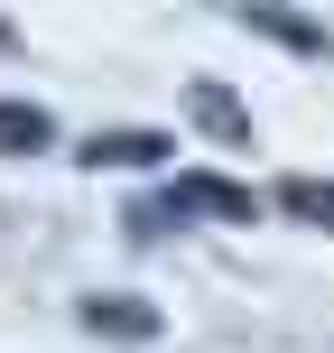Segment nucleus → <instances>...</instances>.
Listing matches in <instances>:
<instances>
[{"instance_id": "nucleus-7", "label": "nucleus", "mask_w": 334, "mask_h": 353, "mask_svg": "<svg viewBox=\"0 0 334 353\" xmlns=\"http://www.w3.org/2000/svg\"><path fill=\"white\" fill-rule=\"evenodd\" d=\"M279 205L298 214V223H325V232H334V186H325V176H288Z\"/></svg>"}, {"instance_id": "nucleus-3", "label": "nucleus", "mask_w": 334, "mask_h": 353, "mask_svg": "<svg viewBox=\"0 0 334 353\" xmlns=\"http://www.w3.org/2000/svg\"><path fill=\"white\" fill-rule=\"evenodd\" d=\"M84 325L112 344H149L158 335V307H130V298H84Z\"/></svg>"}, {"instance_id": "nucleus-4", "label": "nucleus", "mask_w": 334, "mask_h": 353, "mask_svg": "<svg viewBox=\"0 0 334 353\" xmlns=\"http://www.w3.org/2000/svg\"><path fill=\"white\" fill-rule=\"evenodd\" d=\"M186 112H195V121L213 130V140H232V149H251V112L232 103L223 84H186Z\"/></svg>"}, {"instance_id": "nucleus-1", "label": "nucleus", "mask_w": 334, "mask_h": 353, "mask_svg": "<svg viewBox=\"0 0 334 353\" xmlns=\"http://www.w3.org/2000/svg\"><path fill=\"white\" fill-rule=\"evenodd\" d=\"M167 205H176V214H213V223H260V195L232 186V176H213V168H186V176L167 186Z\"/></svg>"}, {"instance_id": "nucleus-2", "label": "nucleus", "mask_w": 334, "mask_h": 353, "mask_svg": "<svg viewBox=\"0 0 334 353\" xmlns=\"http://www.w3.org/2000/svg\"><path fill=\"white\" fill-rule=\"evenodd\" d=\"M167 130H93V140H84V168H158L167 159Z\"/></svg>"}, {"instance_id": "nucleus-6", "label": "nucleus", "mask_w": 334, "mask_h": 353, "mask_svg": "<svg viewBox=\"0 0 334 353\" xmlns=\"http://www.w3.org/2000/svg\"><path fill=\"white\" fill-rule=\"evenodd\" d=\"M242 28H260V37H279V47H298V56H325V37L306 28V19H288L279 0H242Z\"/></svg>"}, {"instance_id": "nucleus-5", "label": "nucleus", "mask_w": 334, "mask_h": 353, "mask_svg": "<svg viewBox=\"0 0 334 353\" xmlns=\"http://www.w3.org/2000/svg\"><path fill=\"white\" fill-rule=\"evenodd\" d=\"M37 149H56V121L37 103H0V159H37Z\"/></svg>"}]
</instances>
